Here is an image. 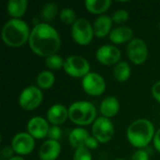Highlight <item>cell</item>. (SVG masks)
<instances>
[{"label":"cell","instance_id":"obj_1","mask_svg":"<svg viewBox=\"0 0 160 160\" xmlns=\"http://www.w3.org/2000/svg\"><path fill=\"white\" fill-rule=\"evenodd\" d=\"M28 43L36 54L47 58L56 54L61 46V38L54 27L47 22H40L31 30Z\"/></svg>","mask_w":160,"mask_h":160},{"label":"cell","instance_id":"obj_2","mask_svg":"<svg viewBox=\"0 0 160 160\" xmlns=\"http://www.w3.org/2000/svg\"><path fill=\"white\" fill-rule=\"evenodd\" d=\"M28 24L21 19H10L3 26L2 39L9 47L18 48L25 44L30 38Z\"/></svg>","mask_w":160,"mask_h":160},{"label":"cell","instance_id":"obj_3","mask_svg":"<svg viewBox=\"0 0 160 160\" xmlns=\"http://www.w3.org/2000/svg\"><path fill=\"white\" fill-rule=\"evenodd\" d=\"M155 127L145 118L134 121L127 130V138L130 144L136 148L146 147L155 137Z\"/></svg>","mask_w":160,"mask_h":160},{"label":"cell","instance_id":"obj_4","mask_svg":"<svg viewBox=\"0 0 160 160\" xmlns=\"http://www.w3.org/2000/svg\"><path fill=\"white\" fill-rule=\"evenodd\" d=\"M70 121L78 126H88L97 119V109L88 101H76L68 108Z\"/></svg>","mask_w":160,"mask_h":160},{"label":"cell","instance_id":"obj_5","mask_svg":"<svg viewBox=\"0 0 160 160\" xmlns=\"http://www.w3.org/2000/svg\"><path fill=\"white\" fill-rule=\"evenodd\" d=\"M71 35L76 43L85 46L92 41L94 37V29L88 20L81 18L72 24Z\"/></svg>","mask_w":160,"mask_h":160},{"label":"cell","instance_id":"obj_6","mask_svg":"<svg viewBox=\"0 0 160 160\" xmlns=\"http://www.w3.org/2000/svg\"><path fill=\"white\" fill-rule=\"evenodd\" d=\"M65 72L73 78H83L90 73V64L82 56L71 55L65 59Z\"/></svg>","mask_w":160,"mask_h":160},{"label":"cell","instance_id":"obj_7","mask_svg":"<svg viewBox=\"0 0 160 160\" xmlns=\"http://www.w3.org/2000/svg\"><path fill=\"white\" fill-rule=\"evenodd\" d=\"M43 94L39 87L31 85L24 88L19 96V105L25 111L37 109L42 102Z\"/></svg>","mask_w":160,"mask_h":160},{"label":"cell","instance_id":"obj_8","mask_svg":"<svg viewBox=\"0 0 160 160\" xmlns=\"http://www.w3.org/2000/svg\"><path fill=\"white\" fill-rule=\"evenodd\" d=\"M92 133L94 137L101 143L110 142L114 134V126L112 122L104 116L98 117L93 123Z\"/></svg>","mask_w":160,"mask_h":160},{"label":"cell","instance_id":"obj_9","mask_svg":"<svg viewBox=\"0 0 160 160\" xmlns=\"http://www.w3.org/2000/svg\"><path fill=\"white\" fill-rule=\"evenodd\" d=\"M82 86L86 94L97 97L104 93L106 89V82L100 74L97 72H90L82 78Z\"/></svg>","mask_w":160,"mask_h":160},{"label":"cell","instance_id":"obj_10","mask_svg":"<svg viewBox=\"0 0 160 160\" xmlns=\"http://www.w3.org/2000/svg\"><path fill=\"white\" fill-rule=\"evenodd\" d=\"M127 54L129 60L136 64H143L148 57V47L145 41L141 38H133L128 42L127 47Z\"/></svg>","mask_w":160,"mask_h":160},{"label":"cell","instance_id":"obj_11","mask_svg":"<svg viewBox=\"0 0 160 160\" xmlns=\"http://www.w3.org/2000/svg\"><path fill=\"white\" fill-rule=\"evenodd\" d=\"M11 147L18 155L26 156L34 150L35 140L28 132H20L13 137Z\"/></svg>","mask_w":160,"mask_h":160},{"label":"cell","instance_id":"obj_12","mask_svg":"<svg viewBox=\"0 0 160 160\" xmlns=\"http://www.w3.org/2000/svg\"><path fill=\"white\" fill-rule=\"evenodd\" d=\"M97 60L105 66L118 64L121 59V51L113 45H103L96 52Z\"/></svg>","mask_w":160,"mask_h":160},{"label":"cell","instance_id":"obj_13","mask_svg":"<svg viewBox=\"0 0 160 160\" xmlns=\"http://www.w3.org/2000/svg\"><path fill=\"white\" fill-rule=\"evenodd\" d=\"M50 126L48 122L41 116H35L27 123V132L34 139H43L48 137Z\"/></svg>","mask_w":160,"mask_h":160},{"label":"cell","instance_id":"obj_14","mask_svg":"<svg viewBox=\"0 0 160 160\" xmlns=\"http://www.w3.org/2000/svg\"><path fill=\"white\" fill-rule=\"evenodd\" d=\"M61 153V145L57 141L47 140L39 148L40 160H56Z\"/></svg>","mask_w":160,"mask_h":160},{"label":"cell","instance_id":"obj_15","mask_svg":"<svg viewBox=\"0 0 160 160\" xmlns=\"http://www.w3.org/2000/svg\"><path fill=\"white\" fill-rule=\"evenodd\" d=\"M68 117V110L62 104H54L47 112V119L52 126L64 124Z\"/></svg>","mask_w":160,"mask_h":160},{"label":"cell","instance_id":"obj_16","mask_svg":"<svg viewBox=\"0 0 160 160\" xmlns=\"http://www.w3.org/2000/svg\"><path fill=\"white\" fill-rule=\"evenodd\" d=\"M112 26V19L108 15H100L95 20L93 29L94 35L98 38H104L107 35H110Z\"/></svg>","mask_w":160,"mask_h":160},{"label":"cell","instance_id":"obj_17","mask_svg":"<svg viewBox=\"0 0 160 160\" xmlns=\"http://www.w3.org/2000/svg\"><path fill=\"white\" fill-rule=\"evenodd\" d=\"M110 40L114 44H122L133 39V30L128 26H119L113 28L110 35Z\"/></svg>","mask_w":160,"mask_h":160},{"label":"cell","instance_id":"obj_18","mask_svg":"<svg viewBox=\"0 0 160 160\" xmlns=\"http://www.w3.org/2000/svg\"><path fill=\"white\" fill-rule=\"evenodd\" d=\"M120 110L119 100L115 97H107L105 98L99 106V111L102 116L106 118H111L115 116Z\"/></svg>","mask_w":160,"mask_h":160},{"label":"cell","instance_id":"obj_19","mask_svg":"<svg viewBox=\"0 0 160 160\" xmlns=\"http://www.w3.org/2000/svg\"><path fill=\"white\" fill-rule=\"evenodd\" d=\"M89 137L90 136L86 129H84L82 128H74L71 130V132L68 136V140H69L70 145L73 148L79 149L82 147H85L86 142Z\"/></svg>","mask_w":160,"mask_h":160},{"label":"cell","instance_id":"obj_20","mask_svg":"<svg viewBox=\"0 0 160 160\" xmlns=\"http://www.w3.org/2000/svg\"><path fill=\"white\" fill-rule=\"evenodd\" d=\"M27 5L26 0H10L8 2L7 10L12 19H20L25 13Z\"/></svg>","mask_w":160,"mask_h":160},{"label":"cell","instance_id":"obj_21","mask_svg":"<svg viewBox=\"0 0 160 160\" xmlns=\"http://www.w3.org/2000/svg\"><path fill=\"white\" fill-rule=\"evenodd\" d=\"M111 0H86L84 5L86 9L94 14H102L110 8Z\"/></svg>","mask_w":160,"mask_h":160},{"label":"cell","instance_id":"obj_22","mask_svg":"<svg viewBox=\"0 0 160 160\" xmlns=\"http://www.w3.org/2000/svg\"><path fill=\"white\" fill-rule=\"evenodd\" d=\"M112 73H113V76L116 79V81H118L120 82H124L129 79V77L131 75V68H130V66L127 62L120 61L113 68Z\"/></svg>","mask_w":160,"mask_h":160},{"label":"cell","instance_id":"obj_23","mask_svg":"<svg viewBox=\"0 0 160 160\" xmlns=\"http://www.w3.org/2000/svg\"><path fill=\"white\" fill-rule=\"evenodd\" d=\"M55 82L54 75L49 70L41 71L37 77V83L40 89H49L51 88Z\"/></svg>","mask_w":160,"mask_h":160},{"label":"cell","instance_id":"obj_24","mask_svg":"<svg viewBox=\"0 0 160 160\" xmlns=\"http://www.w3.org/2000/svg\"><path fill=\"white\" fill-rule=\"evenodd\" d=\"M58 13V7L55 3H47L41 9V18L44 22L52 21Z\"/></svg>","mask_w":160,"mask_h":160},{"label":"cell","instance_id":"obj_25","mask_svg":"<svg viewBox=\"0 0 160 160\" xmlns=\"http://www.w3.org/2000/svg\"><path fill=\"white\" fill-rule=\"evenodd\" d=\"M65 60L58 54H53L45 59V65L52 70H58L64 68Z\"/></svg>","mask_w":160,"mask_h":160},{"label":"cell","instance_id":"obj_26","mask_svg":"<svg viewBox=\"0 0 160 160\" xmlns=\"http://www.w3.org/2000/svg\"><path fill=\"white\" fill-rule=\"evenodd\" d=\"M60 20L65 23V24H73L78 19L76 12L69 8H65L60 11Z\"/></svg>","mask_w":160,"mask_h":160},{"label":"cell","instance_id":"obj_27","mask_svg":"<svg viewBox=\"0 0 160 160\" xmlns=\"http://www.w3.org/2000/svg\"><path fill=\"white\" fill-rule=\"evenodd\" d=\"M73 160H93V158L89 149L86 147H82L75 150Z\"/></svg>","mask_w":160,"mask_h":160},{"label":"cell","instance_id":"obj_28","mask_svg":"<svg viewBox=\"0 0 160 160\" xmlns=\"http://www.w3.org/2000/svg\"><path fill=\"white\" fill-rule=\"evenodd\" d=\"M129 18V13L126 9H118L112 14V21L115 23H124Z\"/></svg>","mask_w":160,"mask_h":160},{"label":"cell","instance_id":"obj_29","mask_svg":"<svg viewBox=\"0 0 160 160\" xmlns=\"http://www.w3.org/2000/svg\"><path fill=\"white\" fill-rule=\"evenodd\" d=\"M62 136V131L60 129V128L58 126H52L50 127L49 132H48V138L49 140H52V141H57L61 138Z\"/></svg>","mask_w":160,"mask_h":160},{"label":"cell","instance_id":"obj_30","mask_svg":"<svg viewBox=\"0 0 160 160\" xmlns=\"http://www.w3.org/2000/svg\"><path fill=\"white\" fill-rule=\"evenodd\" d=\"M131 160H150V158H149L148 153L145 150L141 149L133 153L131 157Z\"/></svg>","mask_w":160,"mask_h":160},{"label":"cell","instance_id":"obj_31","mask_svg":"<svg viewBox=\"0 0 160 160\" xmlns=\"http://www.w3.org/2000/svg\"><path fill=\"white\" fill-rule=\"evenodd\" d=\"M98 141L93 136H90L89 138H88V140H87V142H86V144H85V147L87 148V149H97L98 147Z\"/></svg>","mask_w":160,"mask_h":160},{"label":"cell","instance_id":"obj_32","mask_svg":"<svg viewBox=\"0 0 160 160\" xmlns=\"http://www.w3.org/2000/svg\"><path fill=\"white\" fill-rule=\"evenodd\" d=\"M152 94L156 100L160 103V81L157 82L152 87Z\"/></svg>","mask_w":160,"mask_h":160},{"label":"cell","instance_id":"obj_33","mask_svg":"<svg viewBox=\"0 0 160 160\" xmlns=\"http://www.w3.org/2000/svg\"><path fill=\"white\" fill-rule=\"evenodd\" d=\"M15 152H14V150H13V148L10 146H7V147H5L3 150H2V152H1V155H2V158H8V159H9V158H12V156H13V154H14Z\"/></svg>","mask_w":160,"mask_h":160},{"label":"cell","instance_id":"obj_34","mask_svg":"<svg viewBox=\"0 0 160 160\" xmlns=\"http://www.w3.org/2000/svg\"><path fill=\"white\" fill-rule=\"evenodd\" d=\"M154 146L158 150V152L160 153V128L156 132L155 137H154Z\"/></svg>","mask_w":160,"mask_h":160},{"label":"cell","instance_id":"obj_35","mask_svg":"<svg viewBox=\"0 0 160 160\" xmlns=\"http://www.w3.org/2000/svg\"><path fill=\"white\" fill-rule=\"evenodd\" d=\"M8 160H25L24 158H21V157H13V158H9V159Z\"/></svg>","mask_w":160,"mask_h":160},{"label":"cell","instance_id":"obj_36","mask_svg":"<svg viewBox=\"0 0 160 160\" xmlns=\"http://www.w3.org/2000/svg\"><path fill=\"white\" fill-rule=\"evenodd\" d=\"M115 160H125V159H115Z\"/></svg>","mask_w":160,"mask_h":160}]
</instances>
